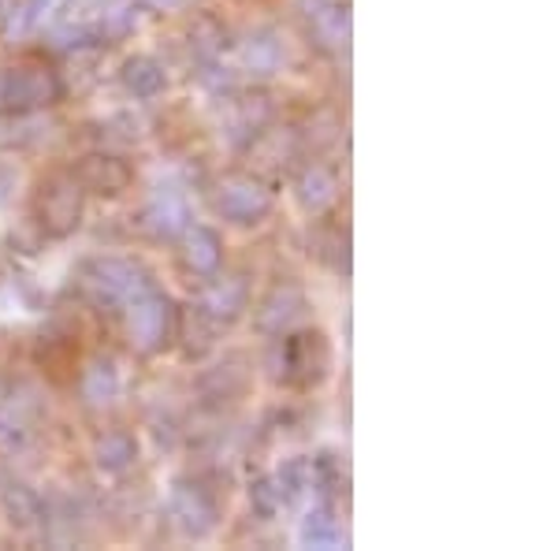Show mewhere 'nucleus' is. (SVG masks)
I'll list each match as a JSON object with an SVG mask.
<instances>
[{
  "mask_svg": "<svg viewBox=\"0 0 558 551\" xmlns=\"http://www.w3.org/2000/svg\"><path fill=\"white\" fill-rule=\"evenodd\" d=\"M153 287V276L142 261L123 257V254H101V257H89L78 265L75 273V291L94 306L97 313H116L128 302H134L142 291Z\"/></svg>",
  "mask_w": 558,
  "mask_h": 551,
  "instance_id": "1",
  "label": "nucleus"
},
{
  "mask_svg": "<svg viewBox=\"0 0 558 551\" xmlns=\"http://www.w3.org/2000/svg\"><path fill=\"white\" fill-rule=\"evenodd\" d=\"M268 369L272 381L291 387V392H313L328 381L331 373V343L320 328H294L272 339L268 350Z\"/></svg>",
  "mask_w": 558,
  "mask_h": 551,
  "instance_id": "2",
  "label": "nucleus"
},
{
  "mask_svg": "<svg viewBox=\"0 0 558 551\" xmlns=\"http://www.w3.org/2000/svg\"><path fill=\"white\" fill-rule=\"evenodd\" d=\"M86 213V194L78 187V179L71 176V168H57L49 176H41L31 191V224L41 239L64 242L78 228H83Z\"/></svg>",
  "mask_w": 558,
  "mask_h": 551,
  "instance_id": "3",
  "label": "nucleus"
},
{
  "mask_svg": "<svg viewBox=\"0 0 558 551\" xmlns=\"http://www.w3.org/2000/svg\"><path fill=\"white\" fill-rule=\"evenodd\" d=\"M213 213L231 228H257L276 209V187L260 171L231 168L213 179L209 187Z\"/></svg>",
  "mask_w": 558,
  "mask_h": 551,
  "instance_id": "4",
  "label": "nucleus"
},
{
  "mask_svg": "<svg viewBox=\"0 0 558 551\" xmlns=\"http://www.w3.org/2000/svg\"><path fill=\"white\" fill-rule=\"evenodd\" d=\"M120 321H123V339H128V347L134 355L157 358L175 343L179 306L172 302V295L153 284L149 291H142L134 302L123 306Z\"/></svg>",
  "mask_w": 558,
  "mask_h": 551,
  "instance_id": "5",
  "label": "nucleus"
},
{
  "mask_svg": "<svg viewBox=\"0 0 558 551\" xmlns=\"http://www.w3.org/2000/svg\"><path fill=\"white\" fill-rule=\"evenodd\" d=\"M68 86L57 68L49 64H8L0 68V120H23L64 101Z\"/></svg>",
  "mask_w": 558,
  "mask_h": 551,
  "instance_id": "6",
  "label": "nucleus"
},
{
  "mask_svg": "<svg viewBox=\"0 0 558 551\" xmlns=\"http://www.w3.org/2000/svg\"><path fill=\"white\" fill-rule=\"evenodd\" d=\"M305 41L328 60H343L350 49V8L343 0H294Z\"/></svg>",
  "mask_w": 558,
  "mask_h": 551,
  "instance_id": "7",
  "label": "nucleus"
},
{
  "mask_svg": "<svg viewBox=\"0 0 558 551\" xmlns=\"http://www.w3.org/2000/svg\"><path fill=\"white\" fill-rule=\"evenodd\" d=\"M291 191L305 216L328 220L339 209V202H343V179H339V168L328 165V160L302 157L291 171Z\"/></svg>",
  "mask_w": 558,
  "mask_h": 551,
  "instance_id": "8",
  "label": "nucleus"
},
{
  "mask_svg": "<svg viewBox=\"0 0 558 551\" xmlns=\"http://www.w3.org/2000/svg\"><path fill=\"white\" fill-rule=\"evenodd\" d=\"M168 514H172L175 529L191 540H205L220 526V503H216L213 488L197 477H175L168 488Z\"/></svg>",
  "mask_w": 558,
  "mask_h": 551,
  "instance_id": "9",
  "label": "nucleus"
},
{
  "mask_svg": "<svg viewBox=\"0 0 558 551\" xmlns=\"http://www.w3.org/2000/svg\"><path fill=\"white\" fill-rule=\"evenodd\" d=\"M191 306L213 324L216 332L231 328V324L246 318V310H250L246 276H242V273H223V268H220L216 276L197 284V295H194Z\"/></svg>",
  "mask_w": 558,
  "mask_h": 551,
  "instance_id": "10",
  "label": "nucleus"
},
{
  "mask_svg": "<svg viewBox=\"0 0 558 551\" xmlns=\"http://www.w3.org/2000/svg\"><path fill=\"white\" fill-rule=\"evenodd\" d=\"M305 318H310V295H305L294 279L272 284L254 306V328L265 339H276V336H283V332L302 328Z\"/></svg>",
  "mask_w": 558,
  "mask_h": 551,
  "instance_id": "11",
  "label": "nucleus"
},
{
  "mask_svg": "<svg viewBox=\"0 0 558 551\" xmlns=\"http://www.w3.org/2000/svg\"><path fill=\"white\" fill-rule=\"evenodd\" d=\"M71 176L78 179L83 194H94V197H123L134 187V165L120 153H105V149H94L86 157H78L71 165Z\"/></svg>",
  "mask_w": 558,
  "mask_h": 551,
  "instance_id": "12",
  "label": "nucleus"
},
{
  "mask_svg": "<svg viewBox=\"0 0 558 551\" xmlns=\"http://www.w3.org/2000/svg\"><path fill=\"white\" fill-rule=\"evenodd\" d=\"M175 261L186 279L202 284V279L216 276L223 268V239L209 224H186V231L175 239Z\"/></svg>",
  "mask_w": 558,
  "mask_h": 551,
  "instance_id": "13",
  "label": "nucleus"
},
{
  "mask_svg": "<svg viewBox=\"0 0 558 551\" xmlns=\"http://www.w3.org/2000/svg\"><path fill=\"white\" fill-rule=\"evenodd\" d=\"M186 224H191V202L179 187H157L138 213V228L153 242H175L186 231Z\"/></svg>",
  "mask_w": 558,
  "mask_h": 551,
  "instance_id": "14",
  "label": "nucleus"
},
{
  "mask_svg": "<svg viewBox=\"0 0 558 551\" xmlns=\"http://www.w3.org/2000/svg\"><path fill=\"white\" fill-rule=\"evenodd\" d=\"M283 60H287L283 41H279L272 31H254L235 45V64L254 86L276 79L279 68H283Z\"/></svg>",
  "mask_w": 558,
  "mask_h": 551,
  "instance_id": "15",
  "label": "nucleus"
},
{
  "mask_svg": "<svg viewBox=\"0 0 558 551\" xmlns=\"http://www.w3.org/2000/svg\"><path fill=\"white\" fill-rule=\"evenodd\" d=\"M142 444L131 429H108L94 440V466L108 477H123L128 469L138 466Z\"/></svg>",
  "mask_w": 558,
  "mask_h": 551,
  "instance_id": "16",
  "label": "nucleus"
},
{
  "mask_svg": "<svg viewBox=\"0 0 558 551\" xmlns=\"http://www.w3.org/2000/svg\"><path fill=\"white\" fill-rule=\"evenodd\" d=\"M120 86L128 89L134 101H153V97H160L168 89V71L149 52H134L120 68Z\"/></svg>",
  "mask_w": 558,
  "mask_h": 551,
  "instance_id": "17",
  "label": "nucleus"
},
{
  "mask_svg": "<svg viewBox=\"0 0 558 551\" xmlns=\"http://www.w3.org/2000/svg\"><path fill=\"white\" fill-rule=\"evenodd\" d=\"M120 392H123V376H120V369H116L112 358L86 361V369L78 373V395H83L86 406L105 410V406H112L116 399H120Z\"/></svg>",
  "mask_w": 558,
  "mask_h": 551,
  "instance_id": "18",
  "label": "nucleus"
},
{
  "mask_svg": "<svg viewBox=\"0 0 558 551\" xmlns=\"http://www.w3.org/2000/svg\"><path fill=\"white\" fill-rule=\"evenodd\" d=\"M299 540L305 548H339L343 544V526H339L336 511H331V503H317L310 514L302 518L299 526Z\"/></svg>",
  "mask_w": 558,
  "mask_h": 551,
  "instance_id": "19",
  "label": "nucleus"
},
{
  "mask_svg": "<svg viewBox=\"0 0 558 551\" xmlns=\"http://www.w3.org/2000/svg\"><path fill=\"white\" fill-rule=\"evenodd\" d=\"M228 49V31H223L220 20L213 15H197L194 26H191V52L197 57V64H216Z\"/></svg>",
  "mask_w": 558,
  "mask_h": 551,
  "instance_id": "20",
  "label": "nucleus"
},
{
  "mask_svg": "<svg viewBox=\"0 0 558 551\" xmlns=\"http://www.w3.org/2000/svg\"><path fill=\"white\" fill-rule=\"evenodd\" d=\"M71 8H75V0H23L15 20H20L23 34H45L64 20Z\"/></svg>",
  "mask_w": 558,
  "mask_h": 551,
  "instance_id": "21",
  "label": "nucleus"
},
{
  "mask_svg": "<svg viewBox=\"0 0 558 551\" xmlns=\"http://www.w3.org/2000/svg\"><path fill=\"white\" fill-rule=\"evenodd\" d=\"M250 507H254L257 518L272 522L283 511H291V503H287V495H283V488H279L276 477L265 474V477H257V481L250 484Z\"/></svg>",
  "mask_w": 558,
  "mask_h": 551,
  "instance_id": "22",
  "label": "nucleus"
},
{
  "mask_svg": "<svg viewBox=\"0 0 558 551\" xmlns=\"http://www.w3.org/2000/svg\"><path fill=\"white\" fill-rule=\"evenodd\" d=\"M8 514H12V522H15V526H23V529L41 526V503H38V495H31L26 488L8 492Z\"/></svg>",
  "mask_w": 558,
  "mask_h": 551,
  "instance_id": "23",
  "label": "nucleus"
},
{
  "mask_svg": "<svg viewBox=\"0 0 558 551\" xmlns=\"http://www.w3.org/2000/svg\"><path fill=\"white\" fill-rule=\"evenodd\" d=\"M317 254L328 261L336 273H350V235L347 228H331V239L324 242V250H317Z\"/></svg>",
  "mask_w": 558,
  "mask_h": 551,
  "instance_id": "24",
  "label": "nucleus"
},
{
  "mask_svg": "<svg viewBox=\"0 0 558 551\" xmlns=\"http://www.w3.org/2000/svg\"><path fill=\"white\" fill-rule=\"evenodd\" d=\"M0 15H4V0H0Z\"/></svg>",
  "mask_w": 558,
  "mask_h": 551,
  "instance_id": "25",
  "label": "nucleus"
}]
</instances>
